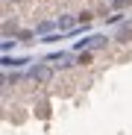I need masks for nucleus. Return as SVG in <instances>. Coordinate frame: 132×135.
I'll use <instances>...</instances> for the list:
<instances>
[{
	"instance_id": "3",
	"label": "nucleus",
	"mask_w": 132,
	"mask_h": 135,
	"mask_svg": "<svg viewBox=\"0 0 132 135\" xmlns=\"http://www.w3.org/2000/svg\"><path fill=\"white\" fill-rule=\"evenodd\" d=\"M47 62H50V65H68V62H71V53H50Z\"/></svg>"
},
{
	"instance_id": "7",
	"label": "nucleus",
	"mask_w": 132,
	"mask_h": 135,
	"mask_svg": "<svg viewBox=\"0 0 132 135\" xmlns=\"http://www.w3.org/2000/svg\"><path fill=\"white\" fill-rule=\"evenodd\" d=\"M118 38H120V41H129V38H132V27H123V30L118 32Z\"/></svg>"
},
{
	"instance_id": "5",
	"label": "nucleus",
	"mask_w": 132,
	"mask_h": 135,
	"mask_svg": "<svg viewBox=\"0 0 132 135\" xmlns=\"http://www.w3.org/2000/svg\"><path fill=\"white\" fill-rule=\"evenodd\" d=\"M56 24H59V30H71V27H74V18H71V15H62Z\"/></svg>"
},
{
	"instance_id": "8",
	"label": "nucleus",
	"mask_w": 132,
	"mask_h": 135,
	"mask_svg": "<svg viewBox=\"0 0 132 135\" xmlns=\"http://www.w3.org/2000/svg\"><path fill=\"white\" fill-rule=\"evenodd\" d=\"M76 62H79V65H88V62H91V53H79Z\"/></svg>"
},
{
	"instance_id": "6",
	"label": "nucleus",
	"mask_w": 132,
	"mask_h": 135,
	"mask_svg": "<svg viewBox=\"0 0 132 135\" xmlns=\"http://www.w3.org/2000/svg\"><path fill=\"white\" fill-rule=\"evenodd\" d=\"M53 27H59L56 21H44V24H38V27H35V32H50Z\"/></svg>"
},
{
	"instance_id": "1",
	"label": "nucleus",
	"mask_w": 132,
	"mask_h": 135,
	"mask_svg": "<svg viewBox=\"0 0 132 135\" xmlns=\"http://www.w3.org/2000/svg\"><path fill=\"white\" fill-rule=\"evenodd\" d=\"M74 47H76V50H97V47H106V35H88V38L76 41Z\"/></svg>"
},
{
	"instance_id": "2",
	"label": "nucleus",
	"mask_w": 132,
	"mask_h": 135,
	"mask_svg": "<svg viewBox=\"0 0 132 135\" xmlns=\"http://www.w3.org/2000/svg\"><path fill=\"white\" fill-rule=\"evenodd\" d=\"M30 76H32V79H38V82H47V79H50V68L38 65V68H32V71H30Z\"/></svg>"
},
{
	"instance_id": "4",
	"label": "nucleus",
	"mask_w": 132,
	"mask_h": 135,
	"mask_svg": "<svg viewBox=\"0 0 132 135\" xmlns=\"http://www.w3.org/2000/svg\"><path fill=\"white\" fill-rule=\"evenodd\" d=\"M3 65H6V68H18V65H27V59H21V56H15V59H12V56H6V53H3Z\"/></svg>"
}]
</instances>
